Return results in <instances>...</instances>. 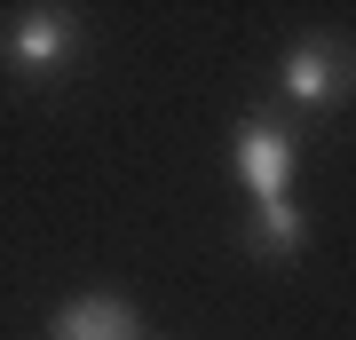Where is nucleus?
Here are the masks:
<instances>
[{
    "label": "nucleus",
    "instance_id": "f257e3e1",
    "mask_svg": "<svg viewBox=\"0 0 356 340\" xmlns=\"http://www.w3.org/2000/svg\"><path fill=\"white\" fill-rule=\"evenodd\" d=\"M269 88H277V111L293 127L301 119H332L356 95V40H341V32H293L277 48V63H269Z\"/></svg>",
    "mask_w": 356,
    "mask_h": 340
},
{
    "label": "nucleus",
    "instance_id": "f03ea898",
    "mask_svg": "<svg viewBox=\"0 0 356 340\" xmlns=\"http://www.w3.org/2000/svg\"><path fill=\"white\" fill-rule=\"evenodd\" d=\"M88 56V16L64 0H40V8H8L0 16V72L16 88H56L79 72Z\"/></svg>",
    "mask_w": 356,
    "mask_h": 340
},
{
    "label": "nucleus",
    "instance_id": "7ed1b4c3",
    "mask_svg": "<svg viewBox=\"0 0 356 340\" xmlns=\"http://www.w3.org/2000/svg\"><path fill=\"white\" fill-rule=\"evenodd\" d=\"M229 182L245 190L254 206H277V198H301V127H293L285 111H245L238 127H229Z\"/></svg>",
    "mask_w": 356,
    "mask_h": 340
},
{
    "label": "nucleus",
    "instance_id": "20e7f679",
    "mask_svg": "<svg viewBox=\"0 0 356 340\" xmlns=\"http://www.w3.org/2000/svg\"><path fill=\"white\" fill-rule=\"evenodd\" d=\"M48 340H151V325L119 285H88L48 309Z\"/></svg>",
    "mask_w": 356,
    "mask_h": 340
},
{
    "label": "nucleus",
    "instance_id": "39448f33",
    "mask_svg": "<svg viewBox=\"0 0 356 340\" xmlns=\"http://www.w3.org/2000/svg\"><path fill=\"white\" fill-rule=\"evenodd\" d=\"M309 238H317V222H309V206H301V198L254 206V222H245V253H254V261H301Z\"/></svg>",
    "mask_w": 356,
    "mask_h": 340
}]
</instances>
